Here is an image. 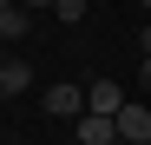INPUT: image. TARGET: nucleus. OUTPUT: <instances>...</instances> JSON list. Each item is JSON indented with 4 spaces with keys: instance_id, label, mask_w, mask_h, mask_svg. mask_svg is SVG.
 <instances>
[{
    "instance_id": "nucleus-9",
    "label": "nucleus",
    "mask_w": 151,
    "mask_h": 145,
    "mask_svg": "<svg viewBox=\"0 0 151 145\" xmlns=\"http://www.w3.org/2000/svg\"><path fill=\"white\" fill-rule=\"evenodd\" d=\"M138 86H145V92H151V59H138Z\"/></svg>"
},
{
    "instance_id": "nucleus-5",
    "label": "nucleus",
    "mask_w": 151,
    "mask_h": 145,
    "mask_svg": "<svg viewBox=\"0 0 151 145\" xmlns=\"http://www.w3.org/2000/svg\"><path fill=\"white\" fill-rule=\"evenodd\" d=\"M27 86H33V66H27V59H0V92H7V99L27 92Z\"/></svg>"
},
{
    "instance_id": "nucleus-1",
    "label": "nucleus",
    "mask_w": 151,
    "mask_h": 145,
    "mask_svg": "<svg viewBox=\"0 0 151 145\" xmlns=\"http://www.w3.org/2000/svg\"><path fill=\"white\" fill-rule=\"evenodd\" d=\"M112 125H118V145H151V112H145L138 99H125Z\"/></svg>"
},
{
    "instance_id": "nucleus-8",
    "label": "nucleus",
    "mask_w": 151,
    "mask_h": 145,
    "mask_svg": "<svg viewBox=\"0 0 151 145\" xmlns=\"http://www.w3.org/2000/svg\"><path fill=\"white\" fill-rule=\"evenodd\" d=\"M138 53L151 59V20H145V27H138Z\"/></svg>"
},
{
    "instance_id": "nucleus-4",
    "label": "nucleus",
    "mask_w": 151,
    "mask_h": 145,
    "mask_svg": "<svg viewBox=\"0 0 151 145\" xmlns=\"http://www.w3.org/2000/svg\"><path fill=\"white\" fill-rule=\"evenodd\" d=\"M79 145H118V125L99 112H79Z\"/></svg>"
},
{
    "instance_id": "nucleus-13",
    "label": "nucleus",
    "mask_w": 151,
    "mask_h": 145,
    "mask_svg": "<svg viewBox=\"0 0 151 145\" xmlns=\"http://www.w3.org/2000/svg\"><path fill=\"white\" fill-rule=\"evenodd\" d=\"M72 145H79V138H72Z\"/></svg>"
},
{
    "instance_id": "nucleus-11",
    "label": "nucleus",
    "mask_w": 151,
    "mask_h": 145,
    "mask_svg": "<svg viewBox=\"0 0 151 145\" xmlns=\"http://www.w3.org/2000/svg\"><path fill=\"white\" fill-rule=\"evenodd\" d=\"M7 7H20V0H0V13H7Z\"/></svg>"
},
{
    "instance_id": "nucleus-3",
    "label": "nucleus",
    "mask_w": 151,
    "mask_h": 145,
    "mask_svg": "<svg viewBox=\"0 0 151 145\" xmlns=\"http://www.w3.org/2000/svg\"><path fill=\"white\" fill-rule=\"evenodd\" d=\"M118 106H125V86H118V79H92V86H86V112L118 119Z\"/></svg>"
},
{
    "instance_id": "nucleus-6",
    "label": "nucleus",
    "mask_w": 151,
    "mask_h": 145,
    "mask_svg": "<svg viewBox=\"0 0 151 145\" xmlns=\"http://www.w3.org/2000/svg\"><path fill=\"white\" fill-rule=\"evenodd\" d=\"M27 27H33V13H27V7H7V13H0V40H20Z\"/></svg>"
},
{
    "instance_id": "nucleus-10",
    "label": "nucleus",
    "mask_w": 151,
    "mask_h": 145,
    "mask_svg": "<svg viewBox=\"0 0 151 145\" xmlns=\"http://www.w3.org/2000/svg\"><path fill=\"white\" fill-rule=\"evenodd\" d=\"M20 7H27V13H40V7H46V13H53V0H20Z\"/></svg>"
},
{
    "instance_id": "nucleus-7",
    "label": "nucleus",
    "mask_w": 151,
    "mask_h": 145,
    "mask_svg": "<svg viewBox=\"0 0 151 145\" xmlns=\"http://www.w3.org/2000/svg\"><path fill=\"white\" fill-rule=\"evenodd\" d=\"M53 13L66 20V27H79V20H86V0H53Z\"/></svg>"
},
{
    "instance_id": "nucleus-12",
    "label": "nucleus",
    "mask_w": 151,
    "mask_h": 145,
    "mask_svg": "<svg viewBox=\"0 0 151 145\" xmlns=\"http://www.w3.org/2000/svg\"><path fill=\"white\" fill-rule=\"evenodd\" d=\"M138 7H145V13H151V0H138Z\"/></svg>"
},
{
    "instance_id": "nucleus-2",
    "label": "nucleus",
    "mask_w": 151,
    "mask_h": 145,
    "mask_svg": "<svg viewBox=\"0 0 151 145\" xmlns=\"http://www.w3.org/2000/svg\"><path fill=\"white\" fill-rule=\"evenodd\" d=\"M40 106L53 112V119H79V112H86V86H46Z\"/></svg>"
}]
</instances>
